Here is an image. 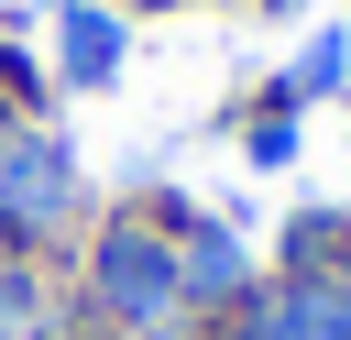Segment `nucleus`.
<instances>
[{
  "mask_svg": "<svg viewBox=\"0 0 351 340\" xmlns=\"http://www.w3.org/2000/svg\"><path fill=\"white\" fill-rule=\"evenodd\" d=\"M252 11H274V22H285V11H307V0H252Z\"/></svg>",
  "mask_w": 351,
  "mask_h": 340,
  "instance_id": "9",
  "label": "nucleus"
},
{
  "mask_svg": "<svg viewBox=\"0 0 351 340\" xmlns=\"http://www.w3.org/2000/svg\"><path fill=\"white\" fill-rule=\"evenodd\" d=\"M0 121H22V110H11V99H0Z\"/></svg>",
  "mask_w": 351,
  "mask_h": 340,
  "instance_id": "10",
  "label": "nucleus"
},
{
  "mask_svg": "<svg viewBox=\"0 0 351 340\" xmlns=\"http://www.w3.org/2000/svg\"><path fill=\"white\" fill-rule=\"evenodd\" d=\"M77 208H88V175H77L66 132L0 121V252H44V241H66Z\"/></svg>",
  "mask_w": 351,
  "mask_h": 340,
  "instance_id": "2",
  "label": "nucleus"
},
{
  "mask_svg": "<svg viewBox=\"0 0 351 340\" xmlns=\"http://www.w3.org/2000/svg\"><path fill=\"white\" fill-rule=\"evenodd\" d=\"M77 318L110 329V340H186V296H176V219L165 208H110L88 230V263H77Z\"/></svg>",
  "mask_w": 351,
  "mask_h": 340,
  "instance_id": "1",
  "label": "nucleus"
},
{
  "mask_svg": "<svg viewBox=\"0 0 351 340\" xmlns=\"http://www.w3.org/2000/svg\"><path fill=\"white\" fill-rule=\"evenodd\" d=\"M132 66V11L121 0H66L55 11V77L66 88H110Z\"/></svg>",
  "mask_w": 351,
  "mask_h": 340,
  "instance_id": "4",
  "label": "nucleus"
},
{
  "mask_svg": "<svg viewBox=\"0 0 351 340\" xmlns=\"http://www.w3.org/2000/svg\"><path fill=\"white\" fill-rule=\"evenodd\" d=\"M230 11H252V0H230Z\"/></svg>",
  "mask_w": 351,
  "mask_h": 340,
  "instance_id": "11",
  "label": "nucleus"
},
{
  "mask_svg": "<svg viewBox=\"0 0 351 340\" xmlns=\"http://www.w3.org/2000/svg\"><path fill=\"white\" fill-rule=\"evenodd\" d=\"M285 88H296V110H318V99H340L351 88V22H307V44L274 66Z\"/></svg>",
  "mask_w": 351,
  "mask_h": 340,
  "instance_id": "5",
  "label": "nucleus"
},
{
  "mask_svg": "<svg viewBox=\"0 0 351 340\" xmlns=\"http://www.w3.org/2000/svg\"><path fill=\"white\" fill-rule=\"evenodd\" d=\"M285 274H351V208H296L285 219Z\"/></svg>",
  "mask_w": 351,
  "mask_h": 340,
  "instance_id": "6",
  "label": "nucleus"
},
{
  "mask_svg": "<svg viewBox=\"0 0 351 340\" xmlns=\"http://www.w3.org/2000/svg\"><path fill=\"white\" fill-rule=\"evenodd\" d=\"M165 219H176V296H186V318H197V329H208V318H230V307L263 285V274H252V252H241L219 219H197L176 186H165Z\"/></svg>",
  "mask_w": 351,
  "mask_h": 340,
  "instance_id": "3",
  "label": "nucleus"
},
{
  "mask_svg": "<svg viewBox=\"0 0 351 340\" xmlns=\"http://www.w3.org/2000/svg\"><path fill=\"white\" fill-rule=\"evenodd\" d=\"M132 22H165V11H197V0H121Z\"/></svg>",
  "mask_w": 351,
  "mask_h": 340,
  "instance_id": "8",
  "label": "nucleus"
},
{
  "mask_svg": "<svg viewBox=\"0 0 351 340\" xmlns=\"http://www.w3.org/2000/svg\"><path fill=\"white\" fill-rule=\"evenodd\" d=\"M55 296H44V252H0V340H44Z\"/></svg>",
  "mask_w": 351,
  "mask_h": 340,
  "instance_id": "7",
  "label": "nucleus"
}]
</instances>
